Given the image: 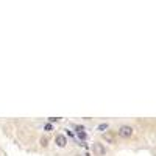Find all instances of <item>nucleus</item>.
<instances>
[{"instance_id": "nucleus-1", "label": "nucleus", "mask_w": 156, "mask_h": 156, "mask_svg": "<svg viewBox=\"0 0 156 156\" xmlns=\"http://www.w3.org/2000/svg\"><path fill=\"white\" fill-rule=\"evenodd\" d=\"M133 128L130 125H122L120 128H119V136L120 137H131L133 136Z\"/></svg>"}, {"instance_id": "nucleus-2", "label": "nucleus", "mask_w": 156, "mask_h": 156, "mask_svg": "<svg viewBox=\"0 0 156 156\" xmlns=\"http://www.w3.org/2000/svg\"><path fill=\"white\" fill-rule=\"evenodd\" d=\"M55 142H56V145L59 147V148H64V147L67 145V139L64 134H58L56 137H55Z\"/></svg>"}, {"instance_id": "nucleus-3", "label": "nucleus", "mask_w": 156, "mask_h": 156, "mask_svg": "<svg viewBox=\"0 0 156 156\" xmlns=\"http://www.w3.org/2000/svg\"><path fill=\"white\" fill-rule=\"evenodd\" d=\"M92 148H94V151L97 153V156H105V154H106V148H105V147H103L102 144H98V142H95V144H94Z\"/></svg>"}, {"instance_id": "nucleus-4", "label": "nucleus", "mask_w": 156, "mask_h": 156, "mask_svg": "<svg viewBox=\"0 0 156 156\" xmlns=\"http://www.w3.org/2000/svg\"><path fill=\"white\" fill-rule=\"evenodd\" d=\"M103 139L106 141V142H111V144H114V134L113 133H103Z\"/></svg>"}, {"instance_id": "nucleus-5", "label": "nucleus", "mask_w": 156, "mask_h": 156, "mask_svg": "<svg viewBox=\"0 0 156 156\" xmlns=\"http://www.w3.org/2000/svg\"><path fill=\"white\" fill-rule=\"evenodd\" d=\"M73 128L77 130L78 134H80V133H84V126H83V125H73Z\"/></svg>"}, {"instance_id": "nucleus-6", "label": "nucleus", "mask_w": 156, "mask_h": 156, "mask_svg": "<svg viewBox=\"0 0 156 156\" xmlns=\"http://www.w3.org/2000/svg\"><path fill=\"white\" fill-rule=\"evenodd\" d=\"M108 126H109L108 123H102V125H98L97 130H98V131H103V130H108Z\"/></svg>"}, {"instance_id": "nucleus-7", "label": "nucleus", "mask_w": 156, "mask_h": 156, "mask_svg": "<svg viewBox=\"0 0 156 156\" xmlns=\"http://www.w3.org/2000/svg\"><path fill=\"white\" fill-rule=\"evenodd\" d=\"M47 144H49L47 137H41V145H42V147H47Z\"/></svg>"}, {"instance_id": "nucleus-8", "label": "nucleus", "mask_w": 156, "mask_h": 156, "mask_svg": "<svg viewBox=\"0 0 156 156\" xmlns=\"http://www.w3.org/2000/svg\"><path fill=\"white\" fill-rule=\"evenodd\" d=\"M52 128H53V126H52L50 123H45V126H44V130H45V131H52Z\"/></svg>"}, {"instance_id": "nucleus-9", "label": "nucleus", "mask_w": 156, "mask_h": 156, "mask_svg": "<svg viewBox=\"0 0 156 156\" xmlns=\"http://www.w3.org/2000/svg\"><path fill=\"white\" fill-rule=\"evenodd\" d=\"M78 136H80V139H84V141L88 139V134H86V133H80Z\"/></svg>"}, {"instance_id": "nucleus-10", "label": "nucleus", "mask_w": 156, "mask_h": 156, "mask_svg": "<svg viewBox=\"0 0 156 156\" xmlns=\"http://www.w3.org/2000/svg\"><path fill=\"white\" fill-rule=\"evenodd\" d=\"M49 120H50V122H58V120H59V119H58V117H50V119H49Z\"/></svg>"}, {"instance_id": "nucleus-11", "label": "nucleus", "mask_w": 156, "mask_h": 156, "mask_svg": "<svg viewBox=\"0 0 156 156\" xmlns=\"http://www.w3.org/2000/svg\"><path fill=\"white\" fill-rule=\"evenodd\" d=\"M78 156H80V154H78Z\"/></svg>"}]
</instances>
